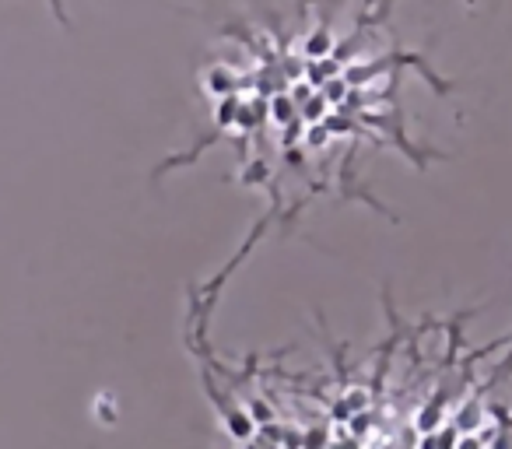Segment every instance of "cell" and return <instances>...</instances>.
Returning a JSON list of instances; mask_svg holds the SVG:
<instances>
[{
  "mask_svg": "<svg viewBox=\"0 0 512 449\" xmlns=\"http://www.w3.org/2000/svg\"><path fill=\"white\" fill-rule=\"evenodd\" d=\"M214 85H207V88H211V92H225V88H228V71H214Z\"/></svg>",
  "mask_w": 512,
  "mask_h": 449,
  "instance_id": "obj_1",
  "label": "cell"
}]
</instances>
